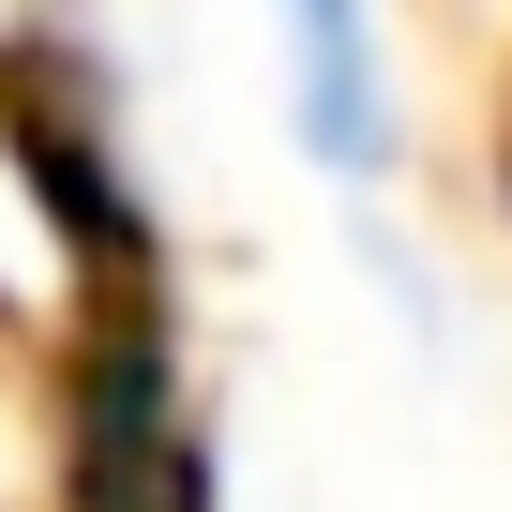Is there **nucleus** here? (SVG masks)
Masks as SVG:
<instances>
[{
    "mask_svg": "<svg viewBox=\"0 0 512 512\" xmlns=\"http://www.w3.org/2000/svg\"><path fill=\"white\" fill-rule=\"evenodd\" d=\"M76 512H196V437L166 407V362L121 332L106 377H91V422H76Z\"/></svg>",
    "mask_w": 512,
    "mask_h": 512,
    "instance_id": "obj_1",
    "label": "nucleus"
},
{
    "mask_svg": "<svg viewBox=\"0 0 512 512\" xmlns=\"http://www.w3.org/2000/svg\"><path fill=\"white\" fill-rule=\"evenodd\" d=\"M287 16V76H302V151L332 181L392 166V91H377V16L362 0H272Z\"/></svg>",
    "mask_w": 512,
    "mask_h": 512,
    "instance_id": "obj_2",
    "label": "nucleus"
}]
</instances>
